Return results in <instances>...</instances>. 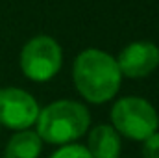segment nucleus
Wrapping results in <instances>:
<instances>
[{
    "label": "nucleus",
    "instance_id": "7",
    "mask_svg": "<svg viewBox=\"0 0 159 158\" xmlns=\"http://www.w3.org/2000/svg\"><path fill=\"white\" fill-rule=\"evenodd\" d=\"M87 151L93 158H119L120 156V136L109 125H98L89 136Z\"/></svg>",
    "mask_w": 159,
    "mask_h": 158
},
{
    "label": "nucleus",
    "instance_id": "8",
    "mask_svg": "<svg viewBox=\"0 0 159 158\" xmlns=\"http://www.w3.org/2000/svg\"><path fill=\"white\" fill-rule=\"evenodd\" d=\"M43 149V140L37 132L19 130L7 143L4 158H37Z\"/></svg>",
    "mask_w": 159,
    "mask_h": 158
},
{
    "label": "nucleus",
    "instance_id": "1",
    "mask_svg": "<svg viewBox=\"0 0 159 158\" xmlns=\"http://www.w3.org/2000/svg\"><path fill=\"white\" fill-rule=\"evenodd\" d=\"M74 86L83 99L94 104L107 102L117 95L120 75L117 60L98 48H87L80 54L72 67Z\"/></svg>",
    "mask_w": 159,
    "mask_h": 158
},
{
    "label": "nucleus",
    "instance_id": "9",
    "mask_svg": "<svg viewBox=\"0 0 159 158\" xmlns=\"http://www.w3.org/2000/svg\"><path fill=\"white\" fill-rule=\"evenodd\" d=\"M50 158H93L83 145H61Z\"/></svg>",
    "mask_w": 159,
    "mask_h": 158
},
{
    "label": "nucleus",
    "instance_id": "2",
    "mask_svg": "<svg viewBox=\"0 0 159 158\" xmlns=\"http://www.w3.org/2000/svg\"><path fill=\"white\" fill-rule=\"evenodd\" d=\"M89 112L76 101H56L39 112L37 134L43 141L67 145L76 141L89 128Z\"/></svg>",
    "mask_w": 159,
    "mask_h": 158
},
{
    "label": "nucleus",
    "instance_id": "10",
    "mask_svg": "<svg viewBox=\"0 0 159 158\" xmlns=\"http://www.w3.org/2000/svg\"><path fill=\"white\" fill-rule=\"evenodd\" d=\"M143 156L144 158H159V132H154L144 140L143 145Z\"/></svg>",
    "mask_w": 159,
    "mask_h": 158
},
{
    "label": "nucleus",
    "instance_id": "3",
    "mask_svg": "<svg viewBox=\"0 0 159 158\" xmlns=\"http://www.w3.org/2000/svg\"><path fill=\"white\" fill-rule=\"evenodd\" d=\"M113 128L129 140L144 141L159 126L156 108L141 97H124L111 110Z\"/></svg>",
    "mask_w": 159,
    "mask_h": 158
},
{
    "label": "nucleus",
    "instance_id": "6",
    "mask_svg": "<svg viewBox=\"0 0 159 158\" xmlns=\"http://www.w3.org/2000/svg\"><path fill=\"white\" fill-rule=\"evenodd\" d=\"M120 75L129 78H143L154 73L159 65V48L154 43L137 41L122 48L117 58Z\"/></svg>",
    "mask_w": 159,
    "mask_h": 158
},
{
    "label": "nucleus",
    "instance_id": "5",
    "mask_svg": "<svg viewBox=\"0 0 159 158\" xmlns=\"http://www.w3.org/2000/svg\"><path fill=\"white\" fill-rule=\"evenodd\" d=\"M39 106L35 99L19 87L0 89V125L11 130L30 128L39 117Z\"/></svg>",
    "mask_w": 159,
    "mask_h": 158
},
{
    "label": "nucleus",
    "instance_id": "4",
    "mask_svg": "<svg viewBox=\"0 0 159 158\" xmlns=\"http://www.w3.org/2000/svg\"><path fill=\"white\" fill-rule=\"evenodd\" d=\"M61 47L50 36H37L30 39L20 52V69L34 82L54 78L61 69Z\"/></svg>",
    "mask_w": 159,
    "mask_h": 158
}]
</instances>
